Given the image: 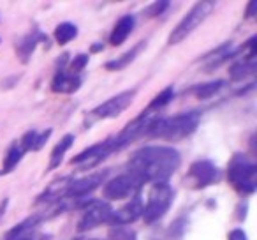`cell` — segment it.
I'll return each mask as SVG.
<instances>
[{"label":"cell","instance_id":"30","mask_svg":"<svg viewBox=\"0 0 257 240\" xmlns=\"http://www.w3.org/2000/svg\"><path fill=\"white\" fill-rule=\"evenodd\" d=\"M8 205H9V200H8V198H4V200L0 201V219L4 217L6 210H8Z\"/></svg>","mask_w":257,"mask_h":240},{"label":"cell","instance_id":"11","mask_svg":"<svg viewBox=\"0 0 257 240\" xmlns=\"http://www.w3.org/2000/svg\"><path fill=\"white\" fill-rule=\"evenodd\" d=\"M107 173H109L107 170H102V172L90 173V175L83 177V179H71V182H69V186H67V191H65V196L67 198L88 196L90 193H93V191L102 186Z\"/></svg>","mask_w":257,"mask_h":240},{"label":"cell","instance_id":"32","mask_svg":"<svg viewBox=\"0 0 257 240\" xmlns=\"http://www.w3.org/2000/svg\"><path fill=\"white\" fill-rule=\"evenodd\" d=\"M18 240H43V238H41V236H37V235H34V231H32V233L22 236V238H18Z\"/></svg>","mask_w":257,"mask_h":240},{"label":"cell","instance_id":"5","mask_svg":"<svg viewBox=\"0 0 257 240\" xmlns=\"http://www.w3.org/2000/svg\"><path fill=\"white\" fill-rule=\"evenodd\" d=\"M173 200H175V189L169 186V182L154 184L148 193L147 203L143 205V215H141L143 221L147 224H154L162 219L168 214Z\"/></svg>","mask_w":257,"mask_h":240},{"label":"cell","instance_id":"9","mask_svg":"<svg viewBox=\"0 0 257 240\" xmlns=\"http://www.w3.org/2000/svg\"><path fill=\"white\" fill-rule=\"evenodd\" d=\"M114 152H118V148H116V145H114L113 136H109L104 141H100V143L92 145V147L79 152L78 155H74V157L71 159V165H81L85 170L93 168V166L106 161V159L109 157L111 154H114Z\"/></svg>","mask_w":257,"mask_h":240},{"label":"cell","instance_id":"16","mask_svg":"<svg viewBox=\"0 0 257 240\" xmlns=\"http://www.w3.org/2000/svg\"><path fill=\"white\" fill-rule=\"evenodd\" d=\"M27 150L22 147V143H20L18 140L13 141L11 145H9L8 152H6V157L4 161H2V168H0V177L2 175H9V173H13L16 168H18V165L22 163V159L25 157Z\"/></svg>","mask_w":257,"mask_h":240},{"label":"cell","instance_id":"12","mask_svg":"<svg viewBox=\"0 0 257 240\" xmlns=\"http://www.w3.org/2000/svg\"><path fill=\"white\" fill-rule=\"evenodd\" d=\"M143 200H141V194H134L133 198H131V201H128L127 205H123L121 208H118V210H113V214H111V219L109 222L113 226H127V224H133V222H136L138 219L143 215Z\"/></svg>","mask_w":257,"mask_h":240},{"label":"cell","instance_id":"4","mask_svg":"<svg viewBox=\"0 0 257 240\" xmlns=\"http://www.w3.org/2000/svg\"><path fill=\"white\" fill-rule=\"evenodd\" d=\"M217 4L211 2V0H203V2H197V4L192 6L189 13L180 20V23L171 30L168 37V44H180L182 41H185L211 13L215 11Z\"/></svg>","mask_w":257,"mask_h":240},{"label":"cell","instance_id":"13","mask_svg":"<svg viewBox=\"0 0 257 240\" xmlns=\"http://www.w3.org/2000/svg\"><path fill=\"white\" fill-rule=\"evenodd\" d=\"M46 41H48L46 34H44L43 30H39V27H34L30 32H27L25 36L18 39V43H16V55H18V58L23 64H29L30 57L34 55L36 48L39 46V44L46 43Z\"/></svg>","mask_w":257,"mask_h":240},{"label":"cell","instance_id":"18","mask_svg":"<svg viewBox=\"0 0 257 240\" xmlns=\"http://www.w3.org/2000/svg\"><path fill=\"white\" fill-rule=\"evenodd\" d=\"M51 134H53V129H51V127H48V129L43 131V133H37V131H34V129L27 131V133L20 138V143H22V147L25 148L27 152H39L41 148L48 143Z\"/></svg>","mask_w":257,"mask_h":240},{"label":"cell","instance_id":"20","mask_svg":"<svg viewBox=\"0 0 257 240\" xmlns=\"http://www.w3.org/2000/svg\"><path fill=\"white\" fill-rule=\"evenodd\" d=\"M41 219H43V215H30V217L23 219L22 222H18L16 226H13V228L4 235V238L2 240H18V238H22V236L29 235V233H32L34 229L37 228V224L41 222Z\"/></svg>","mask_w":257,"mask_h":240},{"label":"cell","instance_id":"19","mask_svg":"<svg viewBox=\"0 0 257 240\" xmlns=\"http://www.w3.org/2000/svg\"><path fill=\"white\" fill-rule=\"evenodd\" d=\"M74 145V134H65V136L60 138V141H58L57 145L53 147V150H51V155H50V166L46 168V172H53V170H57L58 166L62 165V161H64L65 154H67L69 148Z\"/></svg>","mask_w":257,"mask_h":240},{"label":"cell","instance_id":"7","mask_svg":"<svg viewBox=\"0 0 257 240\" xmlns=\"http://www.w3.org/2000/svg\"><path fill=\"white\" fill-rule=\"evenodd\" d=\"M143 187V182L138 180L131 173H123V175H118L114 179L107 180L106 186L102 189V196L107 201H120L127 200V198H133L134 194H138Z\"/></svg>","mask_w":257,"mask_h":240},{"label":"cell","instance_id":"10","mask_svg":"<svg viewBox=\"0 0 257 240\" xmlns=\"http://www.w3.org/2000/svg\"><path fill=\"white\" fill-rule=\"evenodd\" d=\"M111 214H113V207L107 201H90L86 205L85 214L78 222V233L90 231V229H95L109 222Z\"/></svg>","mask_w":257,"mask_h":240},{"label":"cell","instance_id":"6","mask_svg":"<svg viewBox=\"0 0 257 240\" xmlns=\"http://www.w3.org/2000/svg\"><path fill=\"white\" fill-rule=\"evenodd\" d=\"M134 97H136V90H123V92L116 94L111 99L104 101L102 104L93 108L90 113H86V126H92L93 122L99 120H106V118H116L133 104Z\"/></svg>","mask_w":257,"mask_h":240},{"label":"cell","instance_id":"25","mask_svg":"<svg viewBox=\"0 0 257 240\" xmlns=\"http://www.w3.org/2000/svg\"><path fill=\"white\" fill-rule=\"evenodd\" d=\"M109 240H138V233L127 226H113L107 231Z\"/></svg>","mask_w":257,"mask_h":240},{"label":"cell","instance_id":"22","mask_svg":"<svg viewBox=\"0 0 257 240\" xmlns=\"http://www.w3.org/2000/svg\"><path fill=\"white\" fill-rule=\"evenodd\" d=\"M53 37H55V41H57V44L65 46V44H69L71 41H74L76 37H78V27H76L72 22L60 23V25L55 29Z\"/></svg>","mask_w":257,"mask_h":240},{"label":"cell","instance_id":"15","mask_svg":"<svg viewBox=\"0 0 257 240\" xmlns=\"http://www.w3.org/2000/svg\"><path fill=\"white\" fill-rule=\"evenodd\" d=\"M136 29V18L133 15H125L114 23L113 30L109 34V44L111 46H121L127 41V37Z\"/></svg>","mask_w":257,"mask_h":240},{"label":"cell","instance_id":"33","mask_svg":"<svg viewBox=\"0 0 257 240\" xmlns=\"http://www.w3.org/2000/svg\"><path fill=\"white\" fill-rule=\"evenodd\" d=\"M88 240H102V238H88Z\"/></svg>","mask_w":257,"mask_h":240},{"label":"cell","instance_id":"1","mask_svg":"<svg viewBox=\"0 0 257 240\" xmlns=\"http://www.w3.org/2000/svg\"><path fill=\"white\" fill-rule=\"evenodd\" d=\"M182 165V155L173 147H145L131 155L127 173L145 184L168 182Z\"/></svg>","mask_w":257,"mask_h":240},{"label":"cell","instance_id":"2","mask_svg":"<svg viewBox=\"0 0 257 240\" xmlns=\"http://www.w3.org/2000/svg\"><path fill=\"white\" fill-rule=\"evenodd\" d=\"M199 111H185V113L173 115V117H154L148 122L145 136L159 138V140L178 141L189 138L199 127Z\"/></svg>","mask_w":257,"mask_h":240},{"label":"cell","instance_id":"27","mask_svg":"<svg viewBox=\"0 0 257 240\" xmlns=\"http://www.w3.org/2000/svg\"><path fill=\"white\" fill-rule=\"evenodd\" d=\"M169 2H166V0H161V2H154L152 6H148L147 9H145L143 15L147 16V18H157V16L164 15L166 11L169 9Z\"/></svg>","mask_w":257,"mask_h":240},{"label":"cell","instance_id":"24","mask_svg":"<svg viewBox=\"0 0 257 240\" xmlns=\"http://www.w3.org/2000/svg\"><path fill=\"white\" fill-rule=\"evenodd\" d=\"M255 71V62H239V64H232L229 69V74L232 79H243L246 76H250Z\"/></svg>","mask_w":257,"mask_h":240},{"label":"cell","instance_id":"28","mask_svg":"<svg viewBox=\"0 0 257 240\" xmlns=\"http://www.w3.org/2000/svg\"><path fill=\"white\" fill-rule=\"evenodd\" d=\"M227 240H248V238H246V233L243 229L236 228L227 233Z\"/></svg>","mask_w":257,"mask_h":240},{"label":"cell","instance_id":"23","mask_svg":"<svg viewBox=\"0 0 257 240\" xmlns=\"http://www.w3.org/2000/svg\"><path fill=\"white\" fill-rule=\"evenodd\" d=\"M225 87V82L224 79H211V82H206V83H201V85H196L192 89V92L196 94L197 99L204 101V99H210L213 97L215 94H218L222 89Z\"/></svg>","mask_w":257,"mask_h":240},{"label":"cell","instance_id":"29","mask_svg":"<svg viewBox=\"0 0 257 240\" xmlns=\"http://www.w3.org/2000/svg\"><path fill=\"white\" fill-rule=\"evenodd\" d=\"M257 2H248V4H246V11H245V18L246 20H252V18H255L257 16Z\"/></svg>","mask_w":257,"mask_h":240},{"label":"cell","instance_id":"17","mask_svg":"<svg viewBox=\"0 0 257 240\" xmlns=\"http://www.w3.org/2000/svg\"><path fill=\"white\" fill-rule=\"evenodd\" d=\"M145 46H147V41H141V43H138L136 46H133L128 51H125L123 55H120L118 58H113V60H107L106 64H104V69L106 71H121V69H125L127 65H131L134 60L138 58V55L141 53V50H145Z\"/></svg>","mask_w":257,"mask_h":240},{"label":"cell","instance_id":"14","mask_svg":"<svg viewBox=\"0 0 257 240\" xmlns=\"http://www.w3.org/2000/svg\"><path fill=\"white\" fill-rule=\"evenodd\" d=\"M81 83V74H71L67 67H62L55 72L53 82H51V90L57 94H74L79 90Z\"/></svg>","mask_w":257,"mask_h":240},{"label":"cell","instance_id":"31","mask_svg":"<svg viewBox=\"0 0 257 240\" xmlns=\"http://www.w3.org/2000/svg\"><path fill=\"white\" fill-rule=\"evenodd\" d=\"M102 50H104L102 43H95V44H92V48H90V51H92V53H99V51H102Z\"/></svg>","mask_w":257,"mask_h":240},{"label":"cell","instance_id":"8","mask_svg":"<svg viewBox=\"0 0 257 240\" xmlns=\"http://www.w3.org/2000/svg\"><path fill=\"white\" fill-rule=\"evenodd\" d=\"M218 168L208 159H201L190 165L189 172L185 175V184L190 189H204V187H210L213 184L218 182Z\"/></svg>","mask_w":257,"mask_h":240},{"label":"cell","instance_id":"3","mask_svg":"<svg viewBox=\"0 0 257 240\" xmlns=\"http://www.w3.org/2000/svg\"><path fill=\"white\" fill-rule=\"evenodd\" d=\"M227 182L241 196H250L257 187V165L246 155L234 154L227 166Z\"/></svg>","mask_w":257,"mask_h":240},{"label":"cell","instance_id":"26","mask_svg":"<svg viewBox=\"0 0 257 240\" xmlns=\"http://www.w3.org/2000/svg\"><path fill=\"white\" fill-rule=\"evenodd\" d=\"M69 67H67V71L71 72V74H79V72L83 71V69L88 65V55L86 53H79V55H76L74 58H72L71 62H69Z\"/></svg>","mask_w":257,"mask_h":240},{"label":"cell","instance_id":"21","mask_svg":"<svg viewBox=\"0 0 257 240\" xmlns=\"http://www.w3.org/2000/svg\"><path fill=\"white\" fill-rule=\"evenodd\" d=\"M175 99V89L173 87H166L164 90H161V92L157 94V96L154 97V99L150 101V104H148L147 108H145L143 113L150 115V117H154L157 111L164 110L166 106H168L171 101Z\"/></svg>","mask_w":257,"mask_h":240}]
</instances>
